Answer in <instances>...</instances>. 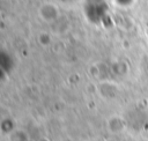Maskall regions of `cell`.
Instances as JSON below:
<instances>
[{"instance_id": "1", "label": "cell", "mask_w": 148, "mask_h": 141, "mask_svg": "<svg viewBox=\"0 0 148 141\" xmlns=\"http://www.w3.org/2000/svg\"><path fill=\"white\" fill-rule=\"evenodd\" d=\"M117 3H119L120 6H130L133 3L134 0H114Z\"/></svg>"}]
</instances>
